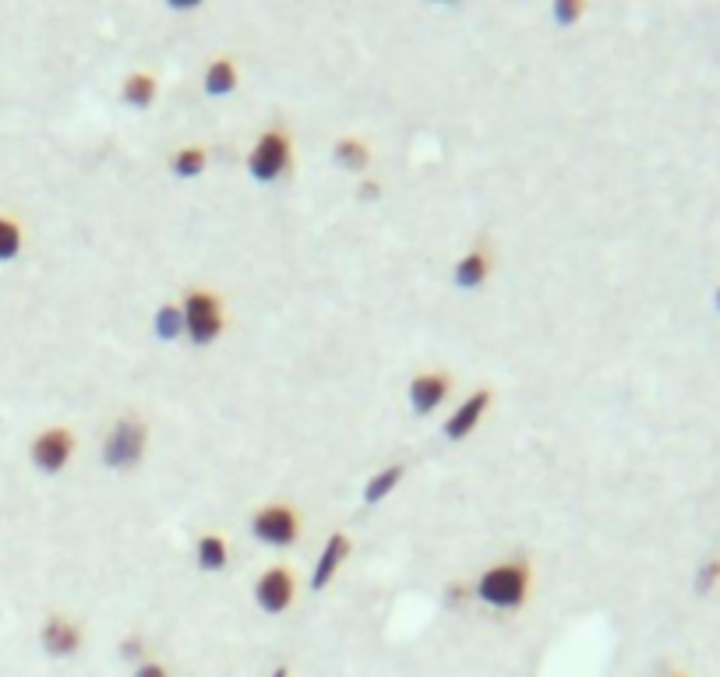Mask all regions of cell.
<instances>
[{
    "label": "cell",
    "mask_w": 720,
    "mask_h": 677,
    "mask_svg": "<svg viewBox=\"0 0 720 677\" xmlns=\"http://www.w3.org/2000/svg\"><path fill=\"white\" fill-rule=\"evenodd\" d=\"M290 163H293V142L283 127L262 131L248 152V173L258 184H276V180H283Z\"/></svg>",
    "instance_id": "277c9868"
},
{
    "label": "cell",
    "mask_w": 720,
    "mask_h": 677,
    "mask_svg": "<svg viewBox=\"0 0 720 677\" xmlns=\"http://www.w3.org/2000/svg\"><path fill=\"white\" fill-rule=\"evenodd\" d=\"M442 596H445V607H449V611H459V607H463L466 600H473V582H466V579L445 582Z\"/></svg>",
    "instance_id": "44dd1931"
},
{
    "label": "cell",
    "mask_w": 720,
    "mask_h": 677,
    "mask_svg": "<svg viewBox=\"0 0 720 677\" xmlns=\"http://www.w3.org/2000/svg\"><path fill=\"white\" fill-rule=\"evenodd\" d=\"M248 529L265 547H293L300 540V512L286 501H269L251 512Z\"/></svg>",
    "instance_id": "5b68a950"
},
{
    "label": "cell",
    "mask_w": 720,
    "mask_h": 677,
    "mask_svg": "<svg viewBox=\"0 0 720 677\" xmlns=\"http://www.w3.org/2000/svg\"><path fill=\"white\" fill-rule=\"evenodd\" d=\"M131 677H170V670H166L159 660H145V663H138Z\"/></svg>",
    "instance_id": "484cf974"
},
{
    "label": "cell",
    "mask_w": 720,
    "mask_h": 677,
    "mask_svg": "<svg viewBox=\"0 0 720 677\" xmlns=\"http://www.w3.org/2000/svg\"><path fill=\"white\" fill-rule=\"evenodd\" d=\"M583 15H586L583 0H558L555 8H551V18H555L558 25H565V29H569V25H576Z\"/></svg>",
    "instance_id": "7402d4cb"
},
{
    "label": "cell",
    "mask_w": 720,
    "mask_h": 677,
    "mask_svg": "<svg viewBox=\"0 0 720 677\" xmlns=\"http://www.w3.org/2000/svg\"><path fill=\"white\" fill-rule=\"evenodd\" d=\"M332 163L346 173H364L371 166V145L364 138H353V134H343L332 145Z\"/></svg>",
    "instance_id": "4fadbf2b"
},
{
    "label": "cell",
    "mask_w": 720,
    "mask_h": 677,
    "mask_svg": "<svg viewBox=\"0 0 720 677\" xmlns=\"http://www.w3.org/2000/svg\"><path fill=\"white\" fill-rule=\"evenodd\" d=\"M180 314H184V335H188L195 346H212L219 335L226 332V307L223 300L212 290H195L184 293L180 300Z\"/></svg>",
    "instance_id": "7a4b0ae2"
},
{
    "label": "cell",
    "mask_w": 720,
    "mask_h": 677,
    "mask_svg": "<svg viewBox=\"0 0 720 677\" xmlns=\"http://www.w3.org/2000/svg\"><path fill=\"white\" fill-rule=\"evenodd\" d=\"M29 455L39 473H50L53 477V473H60V469L71 462V455H75V434H71L68 427H46V431L36 434Z\"/></svg>",
    "instance_id": "52a82bcc"
},
{
    "label": "cell",
    "mask_w": 720,
    "mask_h": 677,
    "mask_svg": "<svg viewBox=\"0 0 720 677\" xmlns=\"http://www.w3.org/2000/svg\"><path fill=\"white\" fill-rule=\"evenodd\" d=\"M170 8H173V11H195L198 0H170Z\"/></svg>",
    "instance_id": "4316f807"
},
{
    "label": "cell",
    "mask_w": 720,
    "mask_h": 677,
    "mask_svg": "<svg viewBox=\"0 0 720 677\" xmlns=\"http://www.w3.org/2000/svg\"><path fill=\"white\" fill-rule=\"evenodd\" d=\"M272 677H290V670H286V667H276V670H272Z\"/></svg>",
    "instance_id": "83f0119b"
},
{
    "label": "cell",
    "mask_w": 720,
    "mask_h": 677,
    "mask_svg": "<svg viewBox=\"0 0 720 677\" xmlns=\"http://www.w3.org/2000/svg\"><path fill=\"white\" fill-rule=\"evenodd\" d=\"M717 311H720V286H717Z\"/></svg>",
    "instance_id": "f1b7e54d"
},
{
    "label": "cell",
    "mask_w": 720,
    "mask_h": 677,
    "mask_svg": "<svg viewBox=\"0 0 720 677\" xmlns=\"http://www.w3.org/2000/svg\"><path fill=\"white\" fill-rule=\"evenodd\" d=\"M145 445H149V427L142 417H120L113 420L110 434L103 438V466L113 473H128L142 462Z\"/></svg>",
    "instance_id": "3957f363"
},
{
    "label": "cell",
    "mask_w": 720,
    "mask_h": 677,
    "mask_svg": "<svg viewBox=\"0 0 720 677\" xmlns=\"http://www.w3.org/2000/svg\"><path fill=\"white\" fill-rule=\"evenodd\" d=\"M156 78L149 75V71H131L128 78H124V85H120V99L128 106H135V110H149L152 103H156Z\"/></svg>",
    "instance_id": "2e32d148"
},
{
    "label": "cell",
    "mask_w": 720,
    "mask_h": 677,
    "mask_svg": "<svg viewBox=\"0 0 720 677\" xmlns=\"http://www.w3.org/2000/svg\"><path fill=\"white\" fill-rule=\"evenodd\" d=\"M237 82H240V75H237V67H233L230 57L209 60L205 78H202L205 96H233V92H237Z\"/></svg>",
    "instance_id": "9a60e30c"
},
{
    "label": "cell",
    "mask_w": 720,
    "mask_h": 677,
    "mask_svg": "<svg viewBox=\"0 0 720 677\" xmlns=\"http://www.w3.org/2000/svg\"><path fill=\"white\" fill-rule=\"evenodd\" d=\"M530 586H533V568L526 558H512V561H498L488 565L473 582V596H477L484 607H495V611H519L526 600H530Z\"/></svg>",
    "instance_id": "6da1fadb"
},
{
    "label": "cell",
    "mask_w": 720,
    "mask_h": 677,
    "mask_svg": "<svg viewBox=\"0 0 720 677\" xmlns=\"http://www.w3.org/2000/svg\"><path fill=\"white\" fill-rule=\"evenodd\" d=\"M120 656H124V660H142L145 663V639L142 635H128V639L120 642Z\"/></svg>",
    "instance_id": "cb8c5ba5"
},
{
    "label": "cell",
    "mask_w": 720,
    "mask_h": 677,
    "mask_svg": "<svg viewBox=\"0 0 720 677\" xmlns=\"http://www.w3.org/2000/svg\"><path fill=\"white\" fill-rule=\"evenodd\" d=\"M717 582H720V558L703 561V565H699V572H696V593H710Z\"/></svg>",
    "instance_id": "603a6c76"
},
{
    "label": "cell",
    "mask_w": 720,
    "mask_h": 677,
    "mask_svg": "<svg viewBox=\"0 0 720 677\" xmlns=\"http://www.w3.org/2000/svg\"><path fill=\"white\" fill-rule=\"evenodd\" d=\"M82 642H85L82 625L71 618H60V614L46 618L43 628H39V646H43V653L53 656V660H68V656H75L78 649H82Z\"/></svg>",
    "instance_id": "9c48e42d"
},
{
    "label": "cell",
    "mask_w": 720,
    "mask_h": 677,
    "mask_svg": "<svg viewBox=\"0 0 720 677\" xmlns=\"http://www.w3.org/2000/svg\"><path fill=\"white\" fill-rule=\"evenodd\" d=\"M195 561L202 572H223L230 565V544L223 533H202L195 540Z\"/></svg>",
    "instance_id": "5bb4252c"
},
{
    "label": "cell",
    "mask_w": 720,
    "mask_h": 677,
    "mask_svg": "<svg viewBox=\"0 0 720 677\" xmlns=\"http://www.w3.org/2000/svg\"><path fill=\"white\" fill-rule=\"evenodd\" d=\"M205 163H209V152H205L202 145H184V149H177L170 156V170H173V177H180V180L202 177Z\"/></svg>",
    "instance_id": "ac0fdd59"
},
{
    "label": "cell",
    "mask_w": 720,
    "mask_h": 677,
    "mask_svg": "<svg viewBox=\"0 0 720 677\" xmlns=\"http://www.w3.org/2000/svg\"><path fill=\"white\" fill-rule=\"evenodd\" d=\"M152 328H156V335L163 339V343H173V339H180V335H184V314H180V304H163V307H159Z\"/></svg>",
    "instance_id": "d6986e66"
},
{
    "label": "cell",
    "mask_w": 720,
    "mask_h": 677,
    "mask_svg": "<svg viewBox=\"0 0 720 677\" xmlns=\"http://www.w3.org/2000/svg\"><path fill=\"white\" fill-rule=\"evenodd\" d=\"M452 395V374L449 371H420L417 378L406 388V399H410V410L417 417H431V413L442 406Z\"/></svg>",
    "instance_id": "ba28073f"
},
{
    "label": "cell",
    "mask_w": 720,
    "mask_h": 677,
    "mask_svg": "<svg viewBox=\"0 0 720 677\" xmlns=\"http://www.w3.org/2000/svg\"><path fill=\"white\" fill-rule=\"evenodd\" d=\"M403 473H406V466H403V462H392V466L378 469L375 477H371L368 484H364V505H382V501L389 498V494L399 487V480H403Z\"/></svg>",
    "instance_id": "e0dca14e"
},
{
    "label": "cell",
    "mask_w": 720,
    "mask_h": 677,
    "mask_svg": "<svg viewBox=\"0 0 720 677\" xmlns=\"http://www.w3.org/2000/svg\"><path fill=\"white\" fill-rule=\"evenodd\" d=\"M18 251H22V226L15 219L0 216V261L18 258Z\"/></svg>",
    "instance_id": "ffe728a7"
},
{
    "label": "cell",
    "mask_w": 720,
    "mask_h": 677,
    "mask_svg": "<svg viewBox=\"0 0 720 677\" xmlns=\"http://www.w3.org/2000/svg\"><path fill=\"white\" fill-rule=\"evenodd\" d=\"M488 406H491V388H477L470 399H463L456 410H452V417L445 420V427H442V438L445 441H466L480 427V420H484Z\"/></svg>",
    "instance_id": "30bf717a"
},
{
    "label": "cell",
    "mask_w": 720,
    "mask_h": 677,
    "mask_svg": "<svg viewBox=\"0 0 720 677\" xmlns=\"http://www.w3.org/2000/svg\"><path fill=\"white\" fill-rule=\"evenodd\" d=\"M382 194H385V187L378 184V180L360 177V184H357V198H360V201H368V205H371V201H378Z\"/></svg>",
    "instance_id": "d4e9b609"
},
{
    "label": "cell",
    "mask_w": 720,
    "mask_h": 677,
    "mask_svg": "<svg viewBox=\"0 0 720 677\" xmlns=\"http://www.w3.org/2000/svg\"><path fill=\"white\" fill-rule=\"evenodd\" d=\"M293 596H297V579L286 565H269L255 582V603L265 614H286L290 611Z\"/></svg>",
    "instance_id": "8992f818"
},
{
    "label": "cell",
    "mask_w": 720,
    "mask_h": 677,
    "mask_svg": "<svg viewBox=\"0 0 720 677\" xmlns=\"http://www.w3.org/2000/svg\"><path fill=\"white\" fill-rule=\"evenodd\" d=\"M675 677H678V674H675Z\"/></svg>",
    "instance_id": "f546056e"
},
{
    "label": "cell",
    "mask_w": 720,
    "mask_h": 677,
    "mask_svg": "<svg viewBox=\"0 0 720 677\" xmlns=\"http://www.w3.org/2000/svg\"><path fill=\"white\" fill-rule=\"evenodd\" d=\"M488 276H491V258L488 251H480V247L466 251L463 258L456 261V268H452V283H456L459 290H480V286L488 283Z\"/></svg>",
    "instance_id": "7c38bea8"
},
{
    "label": "cell",
    "mask_w": 720,
    "mask_h": 677,
    "mask_svg": "<svg viewBox=\"0 0 720 677\" xmlns=\"http://www.w3.org/2000/svg\"><path fill=\"white\" fill-rule=\"evenodd\" d=\"M350 551H353V544L346 533H332L329 540H325L322 554H318V561H315V572H311V589H315V593H322V589L332 586V579L339 575L343 561L350 558Z\"/></svg>",
    "instance_id": "8fae6325"
}]
</instances>
